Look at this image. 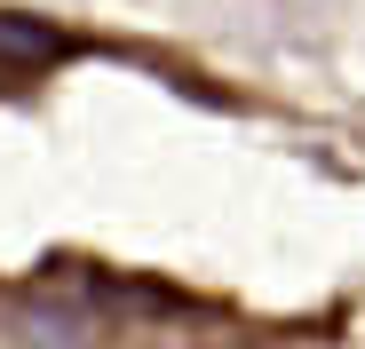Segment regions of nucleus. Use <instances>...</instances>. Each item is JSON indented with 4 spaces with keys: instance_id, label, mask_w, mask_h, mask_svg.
<instances>
[{
    "instance_id": "f257e3e1",
    "label": "nucleus",
    "mask_w": 365,
    "mask_h": 349,
    "mask_svg": "<svg viewBox=\"0 0 365 349\" xmlns=\"http://www.w3.org/2000/svg\"><path fill=\"white\" fill-rule=\"evenodd\" d=\"M0 56H48V32H40V24H16V16H0Z\"/></svg>"
}]
</instances>
